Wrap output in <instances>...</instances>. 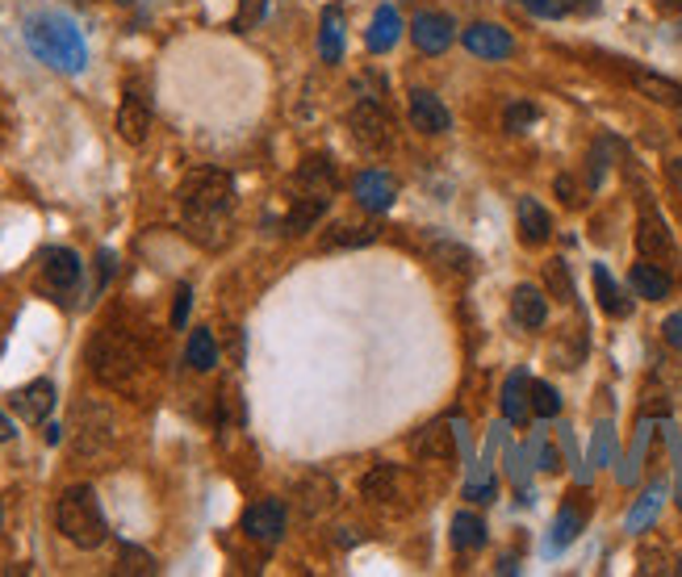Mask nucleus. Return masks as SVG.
<instances>
[{
    "mask_svg": "<svg viewBox=\"0 0 682 577\" xmlns=\"http://www.w3.org/2000/svg\"><path fill=\"white\" fill-rule=\"evenodd\" d=\"M88 360H93V372H97V381L109 385V390H134V377L143 369V356L139 348L126 339V335H113V330H101L97 335V344L88 351Z\"/></svg>",
    "mask_w": 682,
    "mask_h": 577,
    "instance_id": "obj_4",
    "label": "nucleus"
},
{
    "mask_svg": "<svg viewBox=\"0 0 682 577\" xmlns=\"http://www.w3.org/2000/svg\"><path fill=\"white\" fill-rule=\"evenodd\" d=\"M55 523H59L63 540H72L76 548H101L105 536H109V523H105V511L93 486H67L55 502Z\"/></svg>",
    "mask_w": 682,
    "mask_h": 577,
    "instance_id": "obj_3",
    "label": "nucleus"
},
{
    "mask_svg": "<svg viewBox=\"0 0 682 577\" xmlns=\"http://www.w3.org/2000/svg\"><path fill=\"white\" fill-rule=\"evenodd\" d=\"M582 523H586V507H582L578 498H570L565 507H561L557 523H553V536H549V548L557 553V548H565V544H574L582 532Z\"/></svg>",
    "mask_w": 682,
    "mask_h": 577,
    "instance_id": "obj_26",
    "label": "nucleus"
},
{
    "mask_svg": "<svg viewBox=\"0 0 682 577\" xmlns=\"http://www.w3.org/2000/svg\"><path fill=\"white\" fill-rule=\"evenodd\" d=\"M372 239H377V227H335L327 239H323V248L335 251V248H369Z\"/></svg>",
    "mask_w": 682,
    "mask_h": 577,
    "instance_id": "obj_34",
    "label": "nucleus"
},
{
    "mask_svg": "<svg viewBox=\"0 0 682 577\" xmlns=\"http://www.w3.org/2000/svg\"><path fill=\"white\" fill-rule=\"evenodd\" d=\"M398 202V181L381 167H369L356 176V206L369 209V214H386Z\"/></svg>",
    "mask_w": 682,
    "mask_h": 577,
    "instance_id": "obj_11",
    "label": "nucleus"
},
{
    "mask_svg": "<svg viewBox=\"0 0 682 577\" xmlns=\"http://www.w3.org/2000/svg\"><path fill=\"white\" fill-rule=\"evenodd\" d=\"M402 39V18H398V9L393 4H381L369 21V34H365V46H369L372 55H386L393 42Z\"/></svg>",
    "mask_w": 682,
    "mask_h": 577,
    "instance_id": "obj_19",
    "label": "nucleus"
},
{
    "mask_svg": "<svg viewBox=\"0 0 682 577\" xmlns=\"http://www.w3.org/2000/svg\"><path fill=\"white\" fill-rule=\"evenodd\" d=\"M637 251H641V260H653L662 269L674 264V239H670L665 218L653 206H645L641 222H637Z\"/></svg>",
    "mask_w": 682,
    "mask_h": 577,
    "instance_id": "obj_7",
    "label": "nucleus"
},
{
    "mask_svg": "<svg viewBox=\"0 0 682 577\" xmlns=\"http://www.w3.org/2000/svg\"><path fill=\"white\" fill-rule=\"evenodd\" d=\"M365 498L381 502V507H390V498H402V469L377 465V469L365 477Z\"/></svg>",
    "mask_w": 682,
    "mask_h": 577,
    "instance_id": "obj_27",
    "label": "nucleus"
},
{
    "mask_svg": "<svg viewBox=\"0 0 682 577\" xmlns=\"http://www.w3.org/2000/svg\"><path fill=\"white\" fill-rule=\"evenodd\" d=\"M557 4H565V9H578V13L595 9V0H557Z\"/></svg>",
    "mask_w": 682,
    "mask_h": 577,
    "instance_id": "obj_45",
    "label": "nucleus"
},
{
    "mask_svg": "<svg viewBox=\"0 0 682 577\" xmlns=\"http://www.w3.org/2000/svg\"><path fill=\"white\" fill-rule=\"evenodd\" d=\"M469 498H474V502H490V498H495V486H474Z\"/></svg>",
    "mask_w": 682,
    "mask_h": 577,
    "instance_id": "obj_43",
    "label": "nucleus"
},
{
    "mask_svg": "<svg viewBox=\"0 0 682 577\" xmlns=\"http://www.w3.org/2000/svg\"><path fill=\"white\" fill-rule=\"evenodd\" d=\"M516 222H519V243H528V248L549 243V235H553V218H549V209L540 206L537 197H519Z\"/></svg>",
    "mask_w": 682,
    "mask_h": 577,
    "instance_id": "obj_16",
    "label": "nucleus"
},
{
    "mask_svg": "<svg viewBox=\"0 0 682 577\" xmlns=\"http://www.w3.org/2000/svg\"><path fill=\"white\" fill-rule=\"evenodd\" d=\"M151 130V101L143 97L139 84H126V97L118 105V134H122L130 146H139Z\"/></svg>",
    "mask_w": 682,
    "mask_h": 577,
    "instance_id": "obj_8",
    "label": "nucleus"
},
{
    "mask_svg": "<svg viewBox=\"0 0 682 577\" xmlns=\"http://www.w3.org/2000/svg\"><path fill=\"white\" fill-rule=\"evenodd\" d=\"M80 276H84V264L72 248H51L42 255V281L51 288H76Z\"/></svg>",
    "mask_w": 682,
    "mask_h": 577,
    "instance_id": "obj_15",
    "label": "nucleus"
},
{
    "mask_svg": "<svg viewBox=\"0 0 682 577\" xmlns=\"http://www.w3.org/2000/svg\"><path fill=\"white\" fill-rule=\"evenodd\" d=\"M411 126L423 134H444L453 126V113L444 109V101L427 92V88H414L411 92Z\"/></svg>",
    "mask_w": 682,
    "mask_h": 577,
    "instance_id": "obj_14",
    "label": "nucleus"
},
{
    "mask_svg": "<svg viewBox=\"0 0 682 577\" xmlns=\"http://www.w3.org/2000/svg\"><path fill=\"white\" fill-rule=\"evenodd\" d=\"M670 181H674L679 193H682V160H670Z\"/></svg>",
    "mask_w": 682,
    "mask_h": 577,
    "instance_id": "obj_46",
    "label": "nucleus"
},
{
    "mask_svg": "<svg viewBox=\"0 0 682 577\" xmlns=\"http://www.w3.org/2000/svg\"><path fill=\"white\" fill-rule=\"evenodd\" d=\"M25 42L55 72H72L76 76V72H84V63H88V46H84L76 21L63 18V13H39V18L25 21Z\"/></svg>",
    "mask_w": 682,
    "mask_h": 577,
    "instance_id": "obj_2",
    "label": "nucleus"
},
{
    "mask_svg": "<svg viewBox=\"0 0 682 577\" xmlns=\"http://www.w3.org/2000/svg\"><path fill=\"white\" fill-rule=\"evenodd\" d=\"M188 306H193V288H188V285H181V288H176V302H172V327H176V330L185 327Z\"/></svg>",
    "mask_w": 682,
    "mask_h": 577,
    "instance_id": "obj_40",
    "label": "nucleus"
},
{
    "mask_svg": "<svg viewBox=\"0 0 682 577\" xmlns=\"http://www.w3.org/2000/svg\"><path fill=\"white\" fill-rule=\"evenodd\" d=\"M348 130H351V139H356V146H365L372 155L393 151V118L377 97H360V101L351 105Z\"/></svg>",
    "mask_w": 682,
    "mask_h": 577,
    "instance_id": "obj_5",
    "label": "nucleus"
},
{
    "mask_svg": "<svg viewBox=\"0 0 682 577\" xmlns=\"http://www.w3.org/2000/svg\"><path fill=\"white\" fill-rule=\"evenodd\" d=\"M4 439H13V418L0 411V444H4Z\"/></svg>",
    "mask_w": 682,
    "mask_h": 577,
    "instance_id": "obj_44",
    "label": "nucleus"
},
{
    "mask_svg": "<svg viewBox=\"0 0 682 577\" xmlns=\"http://www.w3.org/2000/svg\"><path fill=\"white\" fill-rule=\"evenodd\" d=\"M243 536L256 544H277L285 536V502L281 498H260L243 511Z\"/></svg>",
    "mask_w": 682,
    "mask_h": 577,
    "instance_id": "obj_6",
    "label": "nucleus"
},
{
    "mask_svg": "<svg viewBox=\"0 0 682 577\" xmlns=\"http://www.w3.org/2000/svg\"><path fill=\"white\" fill-rule=\"evenodd\" d=\"M519 9H528V13H537V18H565V13H570V9H565V4H557V0H516Z\"/></svg>",
    "mask_w": 682,
    "mask_h": 577,
    "instance_id": "obj_39",
    "label": "nucleus"
},
{
    "mask_svg": "<svg viewBox=\"0 0 682 577\" xmlns=\"http://www.w3.org/2000/svg\"><path fill=\"white\" fill-rule=\"evenodd\" d=\"M632 84H637V92L641 97H649V101L658 105H670V109H679L682 105V84L670 80V76H658V72H632Z\"/></svg>",
    "mask_w": 682,
    "mask_h": 577,
    "instance_id": "obj_22",
    "label": "nucleus"
},
{
    "mask_svg": "<svg viewBox=\"0 0 682 577\" xmlns=\"http://www.w3.org/2000/svg\"><path fill=\"white\" fill-rule=\"evenodd\" d=\"M662 494H665V486L658 481V486H649L645 490V498L628 511V532H641V527H649L653 523V515L662 511Z\"/></svg>",
    "mask_w": 682,
    "mask_h": 577,
    "instance_id": "obj_32",
    "label": "nucleus"
},
{
    "mask_svg": "<svg viewBox=\"0 0 682 577\" xmlns=\"http://www.w3.org/2000/svg\"><path fill=\"white\" fill-rule=\"evenodd\" d=\"M528 411H532V381L523 369H516L502 385V414H507V423H523Z\"/></svg>",
    "mask_w": 682,
    "mask_h": 577,
    "instance_id": "obj_21",
    "label": "nucleus"
},
{
    "mask_svg": "<svg viewBox=\"0 0 682 577\" xmlns=\"http://www.w3.org/2000/svg\"><path fill=\"white\" fill-rule=\"evenodd\" d=\"M414 453L423 456V460H453V453H456L453 432H448L444 423H432L427 432L414 439Z\"/></svg>",
    "mask_w": 682,
    "mask_h": 577,
    "instance_id": "obj_29",
    "label": "nucleus"
},
{
    "mask_svg": "<svg viewBox=\"0 0 682 577\" xmlns=\"http://www.w3.org/2000/svg\"><path fill=\"white\" fill-rule=\"evenodd\" d=\"M486 544V523L474 511H456L453 515V548L456 553H474Z\"/></svg>",
    "mask_w": 682,
    "mask_h": 577,
    "instance_id": "obj_28",
    "label": "nucleus"
},
{
    "mask_svg": "<svg viewBox=\"0 0 682 577\" xmlns=\"http://www.w3.org/2000/svg\"><path fill=\"white\" fill-rule=\"evenodd\" d=\"M411 39L423 55H444L456 39V25H453V18H444V13H419V18L411 21Z\"/></svg>",
    "mask_w": 682,
    "mask_h": 577,
    "instance_id": "obj_12",
    "label": "nucleus"
},
{
    "mask_svg": "<svg viewBox=\"0 0 682 577\" xmlns=\"http://www.w3.org/2000/svg\"><path fill=\"white\" fill-rule=\"evenodd\" d=\"M511 318L528 330L544 327L549 323V297L537 285H516V293H511Z\"/></svg>",
    "mask_w": 682,
    "mask_h": 577,
    "instance_id": "obj_17",
    "label": "nucleus"
},
{
    "mask_svg": "<svg viewBox=\"0 0 682 577\" xmlns=\"http://www.w3.org/2000/svg\"><path fill=\"white\" fill-rule=\"evenodd\" d=\"M532 411H537V418H557L561 414V393L549 381H532Z\"/></svg>",
    "mask_w": 682,
    "mask_h": 577,
    "instance_id": "obj_36",
    "label": "nucleus"
},
{
    "mask_svg": "<svg viewBox=\"0 0 682 577\" xmlns=\"http://www.w3.org/2000/svg\"><path fill=\"white\" fill-rule=\"evenodd\" d=\"M591 276H595V293H599V306L611 314V318H628L632 314V302L620 293V285H616V276L607 272V264H595L591 269Z\"/></svg>",
    "mask_w": 682,
    "mask_h": 577,
    "instance_id": "obj_25",
    "label": "nucleus"
},
{
    "mask_svg": "<svg viewBox=\"0 0 682 577\" xmlns=\"http://www.w3.org/2000/svg\"><path fill=\"white\" fill-rule=\"evenodd\" d=\"M662 339L670 344V348H682V309L679 314H670L662 323Z\"/></svg>",
    "mask_w": 682,
    "mask_h": 577,
    "instance_id": "obj_41",
    "label": "nucleus"
},
{
    "mask_svg": "<svg viewBox=\"0 0 682 577\" xmlns=\"http://www.w3.org/2000/svg\"><path fill=\"white\" fill-rule=\"evenodd\" d=\"M427 255H432L435 264L461 272V276H469V272H474V251L461 248V243H453V239H444V235H432V239H427Z\"/></svg>",
    "mask_w": 682,
    "mask_h": 577,
    "instance_id": "obj_24",
    "label": "nucleus"
},
{
    "mask_svg": "<svg viewBox=\"0 0 682 577\" xmlns=\"http://www.w3.org/2000/svg\"><path fill=\"white\" fill-rule=\"evenodd\" d=\"M160 565H155V557L151 553H143V548H134V544H122L118 548V574L126 577H147V574H155Z\"/></svg>",
    "mask_w": 682,
    "mask_h": 577,
    "instance_id": "obj_33",
    "label": "nucleus"
},
{
    "mask_svg": "<svg viewBox=\"0 0 682 577\" xmlns=\"http://www.w3.org/2000/svg\"><path fill=\"white\" fill-rule=\"evenodd\" d=\"M461 42L474 51L477 59H511L516 55V39L502 25H490V21H474L469 30H461Z\"/></svg>",
    "mask_w": 682,
    "mask_h": 577,
    "instance_id": "obj_9",
    "label": "nucleus"
},
{
    "mask_svg": "<svg viewBox=\"0 0 682 577\" xmlns=\"http://www.w3.org/2000/svg\"><path fill=\"white\" fill-rule=\"evenodd\" d=\"M628 281H632L637 297H645V302H665V297H670V288H674L670 272H665L662 264H653V260H637L632 272H628Z\"/></svg>",
    "mask_w": 682,
    "mask_h": 577,
    "instance_id": "obj_18",
    "label": "nucleus"
},
{
    "mask_svg": "<svg viewBox=\"0 0 682 577\" xmlns=\"http://www.w3.org/2000/svg\"><path fill=\"white\" fill-rule=\"evenodd\" d=\"M185 360H188V369H197V372H209L214 364H218V344H214V330H193L188 335V348H185Z\"/></svg>",
    "mask_w": 682,
    "mask_h": 577,
    "instance_id": "obj_31",
    "label": "nucleus"
},
{
    "mask_svg": "<svg viewBox=\"0 0 682 577\" xmlns=\"http://www.w3.org/2000/svg\"><path fill=\"white\" fill-rule=\"evenodd\" d=\"M544 285L557 302H574V276H570V264L565 260H549L544 264Z\"/></svg>",
    "mask_w": 682,
    "mask_h": 577,
    "instance_id": "obj_35",
    "label": "nucleus"
},
{
    "mask_svg": "<svg viewBox=\"0 0 682 577\" xmlns=\"http://www.w3.org/2000/svg\"><path fill=\"white\" fill-rule=\"evenodd\" d=\"M318 55H323V63H339V59H344V18H339V9H327V13H323V30H318Z\"/></svg>",
    "mask_w": 682,
    "mask_h": 577,
    "instance_id": "obj_30",
    "label": "nucleus"
},
{
    "mask_svg": "<svg viewBox=\"0 0 682 577\" xmlns=\"http://www.w3.org/2000/svg\"><path fill=\"white\" fill-rule=\"evenodd\" d=\"M332 502H335V486L323 473H314L302 481V490H297V511H302L306 519L323 515Z\"/></svg>",
    "mask_w": 682,
    "mask_h": 577,
    "instance_id": "obj_23",
    "label": "nucleus"
},
{
    "mask_svg": "<svg viewBox=\"0 0 682 577\" xmlns=\"http://www.w3.org/2000/svg\"><path fill=\"white\" fill-rule=\"evenodd\" d=\"M335 188H339V176H335V164L327 155H306L297 172H293V193H311V197H327L332 202Z\"/></svg>",
    "mask_w": 682,
    "mask_h": 577,
    "instance_id": "obj_10",
    "label": "nucleus"
},
{
    "mask_svg": "<svg viewBox=\"0 0 682 577\" xmlns=\"http://www.w3.org/2000/svg\"><path fill=\"white\" fill-rule=\"evenodd\" d=\"M13 411H18L21 423H46V414L55 411V381L51 377H39L30 385H21L13 393Z\"/></svg>",
    "mask_w": 682,
    "mask_h": 577,
    "instance_id": "obj_13",
    "label": "nucleus"
},
{
    "mask_svg": "<svg viewBox=\"0 0 682 577\" xmlns=\"http://www.w3.org/2000/svg\"><path fill=\"white\" fill-rule=\"evenodd\" d=\"M557 193H561L565 206H578V197H574V181H570V176H557Z\"/></svg>",
    "mask_w": 682,
    "mask_h": 577,
    "instance_id": "obj_42",
    "label": "nucleus"
},
{
    "mask_svg": "<svg viewBox=\"0 0 682 577\" xmlns=\"http://www.w3.org/2000/svg\"><path fill=\"white\" fill-rule=\"evenodd\" d=\"M264 18V0H239V13H235V30L243 34V30H251L256 21Z\"/></svg>",
    "mask_w": 682,
    "mask_h": 577,
    "instance_id": "obj_38",
    "label": "nucleus"
},
{
    "mask_svg": "<svg viewBox=\"0 0 682 577\" xmlns=\"http://www.w3.org/2000/svg\"><path fill=\"white\" fill-rule=\"evenodd\" d=\"M332 206L327 197H311V193H293L290 214H285V235H306V230L323 218V209Z\"/></svg>",
    "mask_w": 682,
    "mask_h": 577,
    "instance_id": "obj_20",
    "label": "nucleus"
},
{
    "mask_svg": "<svg viewBox=\"0 0 682 577\" xmlns=\"http://www.w3.org/2000/svg\"><path fill=\"white\" fill-rule=\"evenodd\" d=\"M118 4H134V0H118Z\"/></svg>",
    "mask_w": 682,
    "mask_h": 577,
    "instance_id": "obj_47",
    "label": "nucleus"
},
{
    "mask_svg": "<svg viewBox=\"0 0 682 577\" xmlns=\"http://www.w3.org/2000/svg\"><path fill=\"white\" fill-rule=\"evenodd\" d=\"M181 209H185V235L202 248H223L235 209V181L223 167H193L181 181Z\"/></svg>",
    "mask_w": 682,
    "mask_h": 577,
    "instance_id": "obj_1",
    "label": "nucleus"
},
{
    "mask_svg": "<svg viewBox=\"0 0 682 577\" xmlns=\"http://www.w3.org/2000/svg\"><path fill=\"white\" fill-rule=\"evenodd\" d=\"M537 118H540V109L532 101H511L507 105V113H502V126H507L511 134H523Z\"/></svg>",
    "mask_w": 682,
    "mask_h": 577,
    "instance_id": "obj_37",
    "label": "nucleus"
}]
</instances>
